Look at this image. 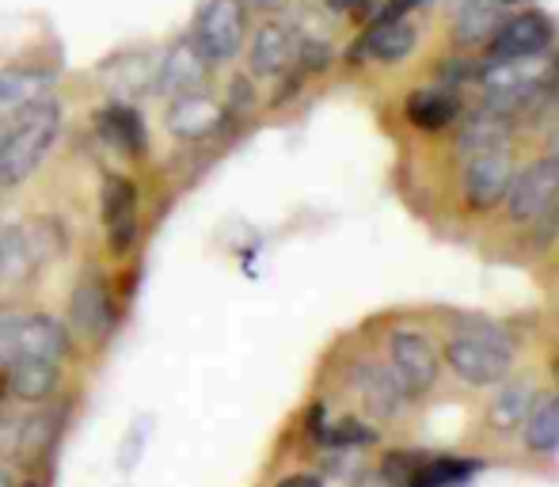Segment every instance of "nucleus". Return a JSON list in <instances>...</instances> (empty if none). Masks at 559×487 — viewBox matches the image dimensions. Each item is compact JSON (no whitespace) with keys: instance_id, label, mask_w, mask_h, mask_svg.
<instances>
[{"instance_id":"nucleus-8","label":"nucleus","mask_w":559,"mask_h":487,"mask_svg":"<svg viewBox=\"0 0 559 487\" xmlns=\"http://www.w3.org/2000/svg\"><path fill=\"white\" fill-rule=\"evenodd\" d=\"M99 210H104V229L111 256H130L141 233V194L130 176H107L99 191Z\"/></svg>"},{"instance_id":"nucleus-15","label":"nucleus","mask_w":559,"mask_h":487,"mask_svg":"<svg viewBox=\"0 0 559 487\" xmlns=\"http://www.w3.org/2000/svg\"><path fill=\"white\" fill-rule=\"evenodd\" d=\"M99 138L111 149H118L122 156H145L148 153V130L141 119L138 107L130 104H107L99 111Z\"/></svg>"},{"instance_id":"nucleus-25","label":"nucleus","mask_w":559,"mask_h":487,"mask_svg":"<svg viewBox=\"0 0 559 487\" xmlns=\"http://www.w3.org/2000/svg\"><path fill=\"white\" fill-rule=\"evenodd\" d=\"M317 438L324 446H332V450H358V446L373 442V430L358 419H343V423H335V427H324Z\"/></svg>"},{"instance_id":"nucleus-19","label":"nucleus","mask_w":559,"mask_h":487,"mask_svg":"<svg viewBox=\"0 0 559 487\" xmlns=\"http://www.w3.org/2000/svg\"><path fill=\"white\" fill-rule=\"evenodd\" d=\"M407 122L419 126V130H445L449 122L461 119V96L456 88H419L407 96L404 104Z\"/></svg>"},{"instance_id":"nucleus-14","label":"nucleus","mask_w":559,"mask_h":487,"mask_svg":"<svg viewBox=\"0 0 559 487\" xmlns=\"http://www.w3.org/2000/svg\"><path fill=\"white\" fill-rule=\"evenodd\" d=\"M61 381V363L53 358H23L0 369V384H4L12 396H20L23 404H43Z\"/></svg>"},{"instance_id":"nucleus-28","label":"nucleus","mask_w":559,"mask_h":487,"mask_svg":"<svg viewBox=\"0 0 559 487\" xmlns=\"http://www.w3.org/2000/svg\"><path fill=\"white\" fill-rule=\"evenodd\" d=\"M453 4H461V0H453ZM484 4H499V8H510V4H518V0H484Z\"/></svg>"},{"instance_id":"nucleus-9","label":"nucleus","mask_w":559,"mask_h":487,"mask_svg":"<svg viewBox=\"0 0 559 487\" xmlns=\"http://www.w3.org/2000/svg\"><path fill=\"white\" fill-rule=\"evenodd\" d=\"M389 366L400 377L407 396H423V392L435 389L438 373H442V358L430 347V340L412 328H400L389 340Z\"/></svg>"},{"instance_id":"nucleus-18","label":"nucleus","mask_w":559,"mask_h":487,"mask_svg":"<svg viewBox=\"0 0 559 487\" xmlns=\"http://www.w3.org/2000/svg\"><path fill=\"white\" fill-rule=\"evenodd\" d=\"M38 266L35 240L20 225H0V294L23 286Z\"/></svg>"},{"instance_id":"nucleus-3","label":"nucleus","mask_w":559,"mask_h":487,"mask_svg":"<svg viewBox=\"0 0 559 487\" xmlns=\"http://www.w3.org/2000/svg\"><path fill=\"white\" fill-rule=\"evenodd\" d=\"M73 340L61 320L50 312H27V309H0V369L23 358H53L66 363Z\"/></svg>"},{"instance_id":"nucleus-27","label":"nucleus","mask_w":559,"mask_h":487,"mask_svg":"<svg viewBox=\"0 0 559 487\" xmlns=\"http://www.w3.org/2000/svg\"><path fill=\"white\" fill-rule=\"evenodd\" d=\"M278 487H320V476H309V473H301V476H286Z\"/></svg>"},{"instance_id":"nucleus-10","label":"nucleus","mask_w":559,"mask_h":487,"mask_svg":"<svg viewBox=\"0 0 559 487\" xmlns=\"http://www.w3.org/2000/svg\"><path fill=\"white\" fill-rule=\"evenodd\" d=\"M556 27L545 12H518L502 15V23L495 27L491 43H487L484 61H514V58H537L552 46Z\"/></svg>"},{"instance_id":"nucleus-26","label":"nucleus","mask_w":559,"mask_h":487,"mask_svg":"<svg viewBox=\"0 0 559 487\" xmlns=\"http://www.w3.org/2000/svg\"><path fill=\"white\" fill-rule=\"evenodd\" d=\"M427 0H389V4L381 8V15H412L415 8H423Z\"/></svg>"},{"instance_id":"nucleus-22","label":"nucleus","mask_w":559,"mask_h":487,"mask_svg":"<svg viewBox=\"0 0 559 487\" xmlns=\"http://www.w3.org/2000/svg\"><path fill=\"white\" fill-rule=\"evenodd\" d=\"M479 473V461H464V458H430L423 453V461L415 465L407 487H464L472 476Z\"/></svg>"},{"instance_id":"nucleus-7","label":"nucleus","mask_w":559,"mask_h":487,"mask_svg":"<svg viewBox=\"0 0 559 487\" xmlns=\"http://www.w3.org/2000/svg\"><path fill=\"white\" fill-rule=\"evenodd\" d=\"M507 214L514 225H537L559 206V156H540L514 171L507 191Z\"/></svg>"},{"instance_id":"nucleus-12","label":"nucleus","mask_w":559,"mask_h":487,"mask_svg":"<svg viewBox=\"0 0 559 487\" xmlns=\"http://www.w3.org/2000/svg\"><path fill=\"white\" fill-rule=\"evenodd\" d=\"M164 122H168V130L176 133V138L202 141V138H210V133L222 130L225 107L202 88L183 92V96H171V107H168V115H164Z\"/></svg>"},{"instance_id":"nucleus-2","label":"nucleus","mask_w":559,"mask_h":487,"mask_svg":"<svg viewBox=\"0 0 559 487\" xmlns=\"http://www.w3.org/2000/svg\"><path fill=\"white\" fill-rule=\"evenodd\" d=\"M445 366L453 377H461L472 389H487V384H502L514 366V347H510L507 332L491 320H472V324L456 328L453 340L442 351Z\"/></svg>"},{"instance_id":"nucleus-13","label":"nucleus","mask_w":559,"mask_h":487,"mask_svg":"<svg viewBox=\"0 0 559 487\" xmlns=\"http://www.w3.org/2000/svg\"><path fill=\"white\" fill-rule=\"evenodd\" d=\"M415 43H419V23H415L412 15H381L377 12V20L369 23V31H366V38H361L358 50L369 54L373 61L392 66V61H404L407 54L415 50Z\"/></svg>"},{"instance_id":"nucleus-1","label":"nucleus","mask_w":559,"mask_h":487,"mask_svg":"<svg viewBox=\"0 0 559 487\" xmlns=\"http://www.w3.org/2000/svg\"><path fill=\"white\" fill-rule=\"evenodd\" d=\"M61 130V107L53 99H31L15 111L12 126L0 133V187H20L46 153L53 149Z\"/></svg>"},{"instance_id":"nucleus-6","label":"nucleus","mask_w":559,"mask_h":487,"mask_svg":"<svg viewBox=\"0 0 559 487\" xmlns=\"http://www.w3.org/2000/svg\"><path fill=\"white\" fill-rule=\"evenodd\" d=\"M191 38L206 54L210 66L233 61L248 43V4L243 0H206L194 15Z\"/></svg>"},{"instance_id":"nucleus-5","label":"nucleus","mask_w":559,"mask_h":487,"mask_svg":"<svg viewBox=\"0 0 559 487\" xmlns=\"http://www.w3.org/2000/svg\"><path fill=\"white\" fill-rule=\"evenodd\" d=\"M69 328L73 335H81L84 343H107L118 328V301L115 289L107 282V274L99 266L76 278L73 294H69Z\"/></svg>"},{"instance_id":"nucleus-16","label":"nucleus","mask_w":559,"mask_h":487,"mask_svg":"<svg viewBox=\"0 0 559 487\" xmlns=\"http://www.w3.org/2000/svg\"><path fill=\"white\" fill-rule=\"evenodd\" d=\"M358 392L377 419H392V415H400V407H404V400H407L404 384H400V377L392 373V366H381V363H361Z\"/></svg>"},{"instance_id":"nucleus-23","label":"nucleus","mask_w":559,"mask_h":487,"mask_svg":"<svg viewBox=\"0 0 559 487\" xmlns=\"http://www.w3.org/2000/svg\"><path fill=\"white\" fill-rule=\"evenodd\" d=\"M522 430H525V446H530L533 453L559 450V396L533 407V415L525 419Z\"/></svg>"},{"instance_id":"nucleus-4","label":"nucleus","mask_w":559,"mask_h":487,"mask_svg":"<svg viewBox=\"0 0 559 487\" xmlns=\"http://www.w3.org/2000/svg\"><path fill=\"white\" fill-rule=\"evenodd\" d=\"M510 179H514V149L507 141H491L484 149H472L461 156V199L468 210L487 214L495 210L510 191Z\"/></svg>"},{"instance_id":"nucleus-17","label":"nucleus","mask_w":559,"mask_h":487,"mask_svg":"<svg viewBox=\"0 0 559 487\" xmlns=\"http://www.w3.org/2000/svg\"><path fill=\"white\" fill-rule=\"evenodd\" d=\"M297 58V43L294 35H289V27H282V23H266V27L255 31V38H251V73L255 76H278L289 69V61Z\"/></svg>"},{"instance_id":"nucleus-21","label":"nucleus","mask_w":559,"mask_h":487,"mask_svg":"<svg viewBox=\"0 0 559 487\" xmlns=\"http://www.w3.org/2000/svg\"><path fill=\"white\" fill-rule=\"evenodd\" d=\"M453 8H456V20H453L456 46H487L495 27L502 23V15H507V8L484 4V0H461Z\"/></svg>"},{"instance_id":"nucleus-11","label":"nucleus","mask_w":559,"mask_h":487,"mask_svg":"<svg viewBox=\"0 0 559 487\" xmlns=\"http://www.w3.org/2000/svg\"><path fill=\"white\" fill-rule=\"evenodd\" d=\"M210 76L206 54L194 46V38H179L168 54H164L160 69L153 76V88L160 96H183V92H199Z\"/></svg>"},{"instance_id":"nucleus-24","label":"nucleus","mask_w":559,"mask_h":487,"mask_svg":"<svg viewBox=\"0 0 559 487\" xmlns=\"http://www.w3.org/2000/svg\"><path fill=\"white\" fill-rule=\"evenodd\" d=\"M50 84L46 73H35V69H8L0 76V107H23L38 96V88Z\"/></svg>"},{"instance_id":"nucleus-20","label":"nucleus","mask_w":559,"mask_h":487,"mask_svg":"<svg viewBox=\"0 0 559 487\" xmlns=\"http://www.w3.org/2000/svg\"><path fill=\"white\" fill-rule=\"evenodd\" d=\"M533 407H537V389H533L530 381H502L499 396L491 400L487 419H491V427L499 430V435H510V430L525 427Z\"/></svg>"}]
</instances>
